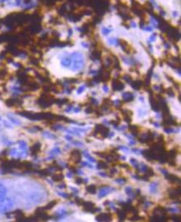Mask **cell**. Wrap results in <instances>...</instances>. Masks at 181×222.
<instances>
[{
    "mask_svg": "<svg viewBox=\"0 0 181 222\" xmlns=\"http://www.w3.org/2000/svg\"><path fill=\"white\" fill-rule=\"evenodd\" d=\"M141 19L138 16H133L127 21L126 27L129 30L135 33H140V25H141Z\"/></svg>",
    "mask_w": 181,
    "mask_h": 222,
    "instance_id": "cell-1",
    "label": "cell"
},
{
    "mask_svg": "<svg viewBox=\"0 0 181 222\" xmlns=\"http://www.w3.org/2000/svg\"><path fill=\"white\" fill-rule=\"evenodd\" d=\"M14 202L11 198L3 197L0 200V213H7L13 209Z\"/></svg>",
    "mask_w": 181,
    "mask_h": 222,
    "instance_id": "cell-2",
    "label": "cell"
},
{
    "mask_svg": "<svg viewBox=\"0 0 181 222\" xmlns=\"http://www.w3.org/2000/svg\"><path fill=\"white\" fill-rule=\"evenodd\" d=\"M145 23L150 25L154 28L158 30H160V19L157 18L156 15L153 13H149L147 12L145 17Z\"/></svg>",
    "mask_w": 181,
    "mask_h": 222,
    "instance_id": "cell-3",
    "label": "cell"
},
{
    "mask_svg": "<svg viewBox=\"0 0 181 222\" xmlns=\"http://www.w3.org/2000/svg\"><path fill=\"white\" fill-rule=\"evenodd\" d=\"M111 192H112V188L111 187H109V186L101 187L98 191V197L100 199L104 198L105 196H107Z\"/></svg>",
    "mask_w": 181,
    "mask_h": 222,
    "instance_id": "cell-4",
    "label": "cell"
},
{
    "mask_svg": "<svg viewBox=\"0 0 181 222\" xmlns=\"http://www.w3.org/2000/svg\"><path fill=\"white\" fill-rule=\"evenodd\" d=\"M121 99L125 101H130L135 99V94L132 91L124 90V91H121Z\"/></svg>",
    "mask_w": 181,
    "mask_h": 222,
    "instance_id": "cell-5",
    "label": "cell"
},
{
    "mask_svg": "<svg viewBox=\"0 0 181 222\" xmlns=\"http://www.w3.org/2000/svg\"><path fill=\"white\" fill-rule=\"evenodd\" d=\"M111 90H112V86L108 83H103L100 85V90L103 94H109L111 93Z\"/></svg>",
    "mask_w": 181,
    "mask_h": 222,
    "instance_id": "cell-6",
    "label": "cell"
},
{
    "mask_svg": "<svg viewBox=\"0 0 181 222\" xmlns=\"http://www.w3.org/2000/svg\"><path fill=\"white\" fill-rule=\"evenodd\" d=\"M148 190L150 194H156L159 190V186L156 182H151L148 186Z\"/></svg>",
    "mask_w": 181,
    "mask_h": 222,
    "instance_id": "cell-7",
    "label": "cell"
},
{
    "mask_svg": "<svg viewBox=\"0 0 181 222\" xmlns=\"http://www.w3.org/2000/svg\"><path fill=\"white\" fill-rule=\"evenodd\" d=\"M7 188L0 181V200L5 197L7 195Z\"/></svg>",
    "mask_w": 181,
    "mask_h": 222,
    "instance_id": "cell-8",
    "label": "cell"
},
{
    "mask_svg": "<svg viewBox=\"0 0 181 222\" xmlns=\"http://www.w3.org/2000/svg\"><path fill=\"white\" fill-rule=\"evenodd\" d=\"M130 163L133 165L134 167H138V162L135 158H130Z\"/></svg>",
    "mask_w": 181,
    "mask_h": 222,
    "instance_id": "cell-9",
    "label": "cell"
},
{
    "mask_svg": "<svg viewBox=\"0 0 181 222\" xmlns=\"http://www.w3.org/2000/svg\"><path fill=\"white\" fill-rule=\"evenodd\" d=\"M116 182H117V184H120V185H122L123 183H124V181H123L122 179H121V178H119V179H117L116 180Z\"/></svg>",
    "mask_w": 181,
    "mask_h": 222,
    "instance_id": "cell-10",
    "label": "cell"
}]
</instances>
